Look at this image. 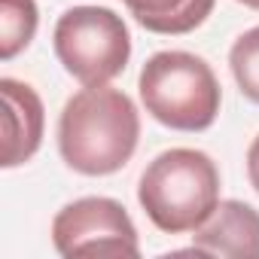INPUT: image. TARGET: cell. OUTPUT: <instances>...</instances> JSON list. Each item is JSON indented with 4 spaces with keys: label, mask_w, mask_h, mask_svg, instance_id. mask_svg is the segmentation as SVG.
I'll return each mask as SVG.
<instances>
[{
    "label": "cell",
    "mask_w": 259,
    "mask_h": 259,
    "mask_svg": "<svg viewBox=\"0 0 259 259\" xmlns=\"http://www.w3.org/2000/svg\"><path fill=\"white\" fill-rule=\"evenodd\" d=\"M192 250L207 256L259 259V210L244 201H220L192 235Z\"/></svg>",
    "instance_id": "obj_7"
},
{
    "label": "cell",
    "mask_w": 259,
    "mask_h": 259,
    "mask_svg": "<svg viewBox=\"0 0 259 259\" xmlns=\"http://www.w3.org/2000/svg\"><path fill=\"white\" fill-rule=\"evenodd\" d=\"M238 4H244V7H250V10L259 13V0H238Z\"/></svg>",
    "instance_id": "obj_12"
},
{
    "label": "cell",
    "mask_w": 259,
    "mask_h": 259,
    "mask_svg": "<svg viewBox=\"0 0 259 259\" xmlns=\"http://www.w3.org/2000/svg\"><path fill=\"white\" fill-rule=\"evenodd\" d=\"M141 141V113L135 101L110 85H85L58 119V150L67 168L85 177L116 174L135 156Z\"/></svg>",
    "instance_id": "obj_1"
},
{
    "label": "cell",
    "mask_w": 259,
    "mask_h": 259,
    "mask_svg": "<svg viewBox=\"0 0 259 259\" xmlns=\"http://www.w3.org/2000/svg\"><path fill=\"white\" fill-rule=\"evenodd\" d=\"M55 55L82 85H107L132 58V34L122 16L107 7L67 10L52 34Z\"/></svg>",
    "instance_id": "obj_4"
},
{
    "label": "cell",
    "mask_w": 259,
    "mask_h": 259,
    "mask_svg": "<svg viewBox=\"0 0 259 259\" xmlns=\"http://www.w3.org/2000/svg\"><path fill=\"white\" fill-rule=\"evenodd\" d=\"M247 177H250V186L259 192V135L253 138V144L247 150Z\"/></svg>",
    "instance_id": "obj_11"
},
{
    "label": "cell",
    "mask_w": 259,
    "mask_h": 259,
    "mask_svg": "<svg viewBox=\"0 0 259 259\" xmlns=\"http://www.w3.org/2000/svg\"><path fill=\"white\" fill-rule=\"evenodd\" d=\"M138 201L156 229L195 232L220 204V168L201 150H165L141 174Z\"/></svg>",
    "instance_id": "obj_2"
},
{
    "label": "cell",
    "mask_w": 259,
    "mask_h": 259,
    "mask_svg": "<svg viewBox=\"0 0 259 259\" xmlns=\"http://www.w3.org/2000/svg\"><path fill=\"white\" fill-rule=\"evenodd\" d=\"M147 113L174 132H204L220 116L223 89L210 64L192 52H156L138 79Z\"/></svg>",
    "instance_id": "obj_3"
},
{
    "label": "cell",
    "mask_w": 259,
    "mask_h": 259,
    "mask_svg": "<svg viewBox=\"0 0 259 259\" xmlns=\"http://www.w3.org/2000/svg\"><path fill=\"white\" fill-rule=\"evenodd\" d=\"M232 76L241 89V95L253 104H259V28L244 31L229 52Z\"/></svg>",
    "instance_id": "obj_10"
},
{
    "label": "cell",
    "mask_w": 259,
    "mask_h": 259,
    "mask_svg": "<svg viewBox=\"0 0 259 259\" xmlns=\"http://www.w3.org/2000/svg\"><path fill=\"white\" fill-rule=\"evenodd\" d=\"M217 0H125L141 28L153 34H189L207 22Z\"/></svg>",
    "instance_id": "obj_8"
},
{
    "label": "cell",
    "mask_w": 259,
    "mask_h": 259,
    "mask_svg": "<svg viewBox=\"0 0 259 259\" xmlns=\"http://www.w3.org/2000/svg\"><path fill=\"white\" fill-rule=\"evenodd\" d=\"M0 98H4V153L0 165L19 168L25 165L43 144L46 110L40 95L19 79H0Z\"/></svg>",
    "instance_id": "obj_6"
},
{
    "label": "cell",
    "mask_w": 259,
    "mask_h": 259,
    "mask_svg": "<svg viewBox=\"0 0 259 259\" xmlns=\"http://www.w3.org/2000/svg\"><path fill=\"white\" fill-rule=\"evenodd\" d=\"M37 4L34 0H0V58L10 61L31 46L37 34Z\"/></svg>",
    "instance_id": "obj_9"
},
{
    "label": "cell",
    "mask_w": 259,
    "mask_h": 259,
    "mask_svg": "<svg viewBox=\"0 0 259 259\" xmlns=\"http://www.w3.org/2000/svg\"><path fill=\"white\" fill-rule=\"evenodd\" d=\"M52 244L61 256H141L138 229L116 198L89 195L64 204L52 220Z\"/></svg>",
    "instance_id": "obj_5"
}]
</instances>
